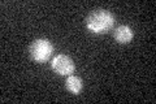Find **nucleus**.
<instances>
[{
    "mask_svg": "<svg viewBox=\"0 0 156 104\" xmlns=\"http://www.w3.org/2000/svg\"><path fill=\"white\" fill-rule=\"evenodd\" d=\"M113 37L116 39V42H119L121 44L130 43L134 38V31L131 30V27L128 25H121V26L116 27L113 31Z\"/></svg>",
    "mask_w": 156,
    "mask_h": 104,
    "instance_id": "obj_4",
    "label": "nucleus"
},
{
    "mask_svg": "<svg viewBox=\"0 0 156 104\" xmlns=\"http://www.w3.org/2000/svg\"><path fill=\"white\" fill-rule=\"evenodd\" d=\"M51 68L52 70L60 74V76H72V73L76 70V64L72 59L65 55V53H58L51 61Z\"/></svg>",
    "mask_w": 156,
    "mask_h": 104,
    "instance_id": "obj_3",
    "label": "nucleus"
},
{
    "mask_svg": "<svg viewBox=\"0 0 156 104\" xmlns=\"http://www.w3.org/2000/svg\"><path fill=\"white\" fill-rule=\"evenodd\" d=\"M65 87L68 88V91H70L74 95H78L83 90V81L77 76H68L65 81Z\"/></svg>",
    "mask_w": 156,
    "mask_h": 104,
    "instance_id": "obj_5",
    "label": "nucleus"
},
{
    "mask_svg": "<svg viewBox=\"0 0 156 104\" xmlns=\"http://www.w3.org/2000/svg\"><path fill=\"white\" fill-rule=\"evenodd\" d=\"M30 56L34 61H37L39 64L46 63L50 60V57L53 53V44L48 41V39H35L29 48Z\"/></svg>",
    "mask_w": 156,
    "mask_h": 104,
    "instance_id": "obj_2",
    "label": "nucleus"
},
{
    "mask_svg": "<svg viewBox=\"0 0 156 104\" xmlns=\"http://www.w3.org/2000/svg\"><path fill=\"white\" fill-rule=\"evenodd\" d=\"M116 22L115 16L107 9H95L86 17V27L94 34L108 33Z\"/></svg>",
    "mask_w": 156,
    "mask_h": 104,
    "instance_id": "obj_1",
    "label": "nucleus"
}]
</instances>
